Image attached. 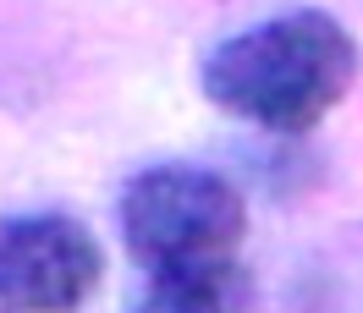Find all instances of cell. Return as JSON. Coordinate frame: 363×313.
Here are the masks:
<instances>
[{"label": "cell", "instance_id": "1", "mask_svg": "<svg viewBox=\"0 0 363 313\" xmlns=\"http://www.w3.org/2000/svg\"><path fill=\"white\" fill-rule=\"evenodd\" d=\"M358 39L330 11H281L209 45L199 89L215 110L259 132L297 137L319 127L358 83Z\"/></svg>", "mask_w": 363, "mask_h": 313}, {"label": "cell", "instance_id": "2", "mask_svg": "<svg viewBox=\"0 0 363 313\" xmlns=\"http://www.w3.org/2000/svg\"><path fill=\"white\" fill-rule=\"evenodd\" d=\"M116 220L138 269L209 264V258H237L248 237V198L231 176L209 165L160 159L127 176Z\"/></svg>", "mask_w": 363, "mask_h": 313}, {"label": "cell", "instance_id": "3", "mask_svg": "<svg viewBox=\"0 0 363 313\" xmlns=\"http://www.w3.org/2000/svg\"><path fill=\"white\" fill-rule=\"evenodd\" d=\"M105 280V247L61 209L0 215V313H77Z\"/></svg>", "mask_w": 363, "mask_h": 313}, {"label": "cell", "instance_id": "4", "mask_svg": "<svg viewBox=\"0 0 363 313\" xmlns=\"http://www.w3.org/2000/svg\"><path fill=\"white\" fill-rule=\"evenodd\" d=\"M253 297L259 286L242 258H209V264L143 269L133 313H253Z\"/></svg>", "mask_w": 363, "mask_h": 313}]
</instances>
